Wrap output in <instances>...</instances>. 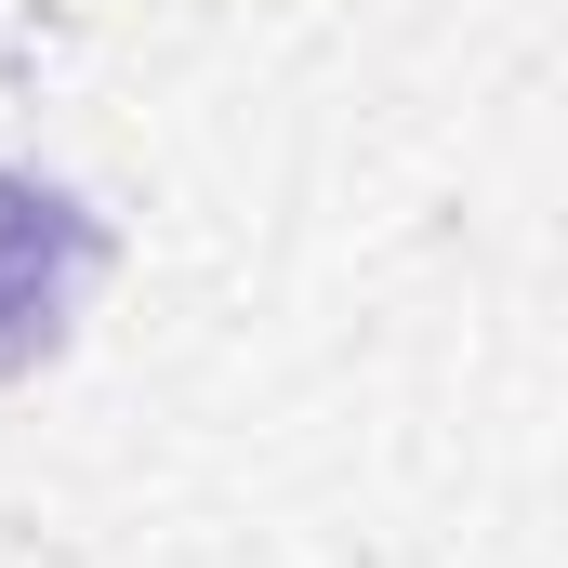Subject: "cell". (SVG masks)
Listing matches in <instances>:
<instances>
[{
  "label": "cell",
  "instance_id": "cell-1",
  "mask_svg": "<svg viewBox=\"0 0 568 568\" xmlns=\"http://www.w3.org/2000/svg\"><path fill=\"white\" fill-rule=\"evenodd\" d=\"M80 278H93V225H80L53 185H13V172H0V371L53 357Z\"/></svg>",
  "mask_w": 568,
  "mask_h": 568
}]
</instances>
